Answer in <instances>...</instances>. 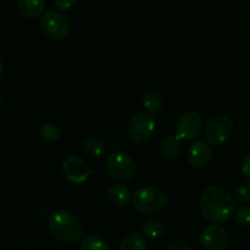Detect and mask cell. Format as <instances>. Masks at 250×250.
I'll list each match as a JSON object with an SVG mask.
<instances>
[{
	"label": "cell",
	"instance_id": "4fadbf2b",
	"mask_svg": "<svg viewBox=\"0 0 250 250\" xmlns=\"http://www.w3.org/2000/svg\"><path fill=\"white\" fill-rule=\"evenodd\" d=\"M44 0H17L16 9L26 19H37L44 11Z\"/></svg>",
	"mask_w": 250,
	"mask_h": 250
},
{
	"label": "cell",
	"instance_id": "5b68a950",
	"mask_svg": "<svg viewBox=\"0 0 250 250\" xmlns=\"http://www.w3.org/2000/svg\"><path fill=\"white\" fill-rule=\"evenodd\" d=\"M106 168L109 175L117 181H128L137 171L133 158L121 150H115L107 156Z\"/></svg>",
	"mask_w": 250,
	"mask_h": 250
},
{
	"label": "cell",
	"instance_id": "9c48e42d",
	"mask_svg": "<svg viewBox=\"0 0 250 250\" xmlns=\"http://www.w3.org/2000/svg\"><path fill=\"white\" fill-rule=\"evenodd\" d=\"M200 244L207 250H224L229 244V234L220 225H210L203 229Z\"/></svg>",
	"mask_w": 250,
	"mask_h": 250
},
{
	"label": "cell",
	"instance_id": "277c9868",
	"mask_svg": "<svg viewBox=\"0 0 250 250\" xmlns=\"http://www.w3.org/2000/svg\"><path fill=\"white\" fill-rule=\"evenodd\" d=\"M234 133L233 120L226 115H217L205 124V139L212 146H221L229 142Z\"/></svg>",
	"mask_w": 250,
	"mask_h": 250
},
{
	"label": "cell",
	"instance_id": "44dd1931",
	"mask_svg": "<svg viewBox=\"0 0 250 250\" xmlns=\"http://www.w3.org/2000/svg\"><path fill=\"white\" fill-rule=\"evenodd\" d=\"M236 219L238 224L242 226L248 227L250 229V207L249 205H244V207L239 208L236 211Z\"/></svg>",
	"mask_w": 250,
	"mask_h": 250
},
{
	"label": "cell",
	"instance_id": "8fae6325",
	"mask_svg": "<svg viewBox=\"0 0 250 250\" xmlns=\"http://www.w3.org/2000/svg\"><path fill=\"white\" fill-rule=\"evenodd\" d=\"M188 163L194 168H205L209 166L212 159V149L209 146V142L197 141L192 143L188 149Z\"/></svg>",
	"mask_w": 250,
	"mask_h": 250
},
{
	"label": "cell",
	"instance_id": "6da1fadb",
	"mask_svg": "<svg viewBox=\"0 0 250 250\" xmlns=\"http://www.w3.org/2000/svg\"><path fill=\"white\" fill-rule=\"evenodd\" d=\"M203 216L210 222L221 224L236 214V202L231 193L221 186H210L203 190L199 199Z\"/></svg>",
	"mask_w": 250,
	"mask_h": 250
},
{
	"label": "cell",
	"instance_id": "8992f818",
	"mask_svg": "<svg viewBox=\"0 0 250 250\" xmlns=\"http://www.w3.org/2000/svg\"><path fill=\"white\" fill-rule=\"evenodd\" d=\"M156 128V121L151 115L139 112L134 116L131 117V120L127 124V134L129 139L137 144L146 143V141L153 137L154 132Z\"/></svg>",
	"mask_w": 250,
	"mask_h": 250
},
{
	"label": "cell",
	"instance_id": "ffe728a7",
	"mask_svg": "<svg viewBox=\"0 0 250 250\" xmlns=\"http://www.w3.org/2000/svg\"><path fill=\"white\" fill-rule=\"evenodd\" d=\"M39 136L45 142H55L60 138V129L51 124H44L39 127Z\"/></svg>",
	"mask_w": 250,
	"mask_h": 250
},
{
	"label": "cell",
	"instance_id": "3957f363",
	"mask_svg": "<svg viewBox=\"0 0 250 250\" xmlns=\"http://www.w3.org/2000/svg\"><path fill=\"white\" fill-rule=\"evenodd\" d=\"M167 198L165 192L158 187L146 186L137 190L132 197V205L141 214H156L165 208Z\"/></svg>",
	"mask_w": 250,
	"mask_h": 250
},
{
	"label": "cell",
	"instance_id": "7a4b0ae2",
	"mask_svg": "<svg viewBox=\"0 0 250 250\" xmlns=\"http://www.w3.org/2000/svg\"><path fill=\"white\" fill-rule=\"evenodd\" d=\"M50 233L63 243H76L82 237V225L72 211L61 209L50 215L48 221Z\"/></svg>",
	"mask_w": 250,
	"mask_h": 250
},
{
	"label": "cell",
	"instance_id": "7c38bea8",
	"mask_svg": "<svg viewBox=\"0 0 250 250\" xmlns=\"http://www.w3.org/2000/svg\"><path fill=\"white\" fill-rule=\"evenodd\" d=\"M183 150V138L180 134L175 136H167L161 141L160 146H159V153L160 156L165 160H173Z\"/></svg>",
	"mask_w": 250,
	"mask_h": 250
},
{
	"label": "cell",
	"instance_id": "5bb4252c",
	"mask_svg": "<svg viewBox=\"0 0 250 250\" xmlns=\"http://www.w3.org/2000/svg\"><path fill=\"white\" fill-rule=\"evenodd\" d=\"M107 199L115 207H126L131 202V193L128 187L120 183L111 186L107 190Z\"/></svg>",
	"mask_w": 250,
	"mask_h": 250
},
{
	"label": "cell",
	"instance_id": "cb8c5ba5",
	"mask_svg": "<svg viewBox=\"0 0 250 250\" xmlns=\"http://www.w3.org/2000/svg\"><path fill=\"white\" fill-rule=\"evenodd\" d=\"M242 173H243L244 178L248 182H250V154L243 159V163H242Z\"/></svg>",
	"mask_w": 250,
	"mask_h": 250
},
{
	"label": "cell",
	"instance_id": "d4e9b609",
	"mask_svg": "<svg viewBox=\"0 0 250 250\" xmlns=\"http://www.w3.org/2000/svg\"><path fill=\"white\" fill-rule=\"evenodd\" d=\"M167 250H190V246L185 241H177L171 243L167 247Z\"/></svg>",
	"mask_w": 250,
	"mask_h": 250
},
{
	"label": "cell",
	"instance_id": "7402d4cb",
	"mask_svg": "<svg viewBox=\"0 0 250 250\" xmlns=\"http://www.w3.org/2000/svg\"><path fill=\"white\" fill-rule=\"evenodd\" d=\"M236 199L241 203L250 202V187L249 186H242L236 192Z\"/></svg>",
	"mask_w": 250,
	"mask_h": 250
},
{
	"label": "cell",
	"instance_id": "603a6c76",
	"mask_svg": "<svg viewBox=\"0 0 250 250\" xmlns=\"http://www.w3.org/2000/svg\"><path fill=\"white\" fill-rule=\"evenodd\" d=\"M54 4L59 10L66 11V10L72 9L73 5L76 4V0H54Z\"/></svg>",
	"mask_w": 250,
	"mask_h": 250
},
{
	"label": "cell",
	"instance_id": "9a60e30c",
	"mask_svg": "<svg viewBox=\"0 0 250 250\" xmlns=\"http://www.w3.org/2000/svg\"><path fill=\"white\" fill-rule=\"evenodd\" d=\"M142 103L146 111L150 114H158L163 107V98L158 90H146L142 97Z\"/></svg>",
	"mask_w": 250,
	"mask_h": 250
},
{
	"label": "cell",
	"instance_id": "30bf717a",
	"mask_svg": "<svg viewBox=\"0 0 250 250\" xmlns=\"http://www.w3.org/2000/svg\"><path fill=\"white\" fill-rule=\"evenodd\" d=\"M178 134L183 139L193 141L204 132V121L197 111H187L182 114L177 124Z\"/></svg>",
	"mask_w": 250,
	"mask_h": 250
},
{
	"label": "cell",
	"instance_id": "ba28073f",
	"mask_svg": "<svg viewBox=\"0 0 250 250\" xmlns=\"http://www.w3.org/2000/svg\"><path fill=\"white\" fill-rule=\"evenodd\" d=\"M62 173L68 182L73 185H83L90 176V168L80 156H68L63 160Z\"/></svg>",
	"mask_w": 250,
	"mask_h": 250
},
{
	"label": "cell",
	"instance_id": "e0dca14e",
	"mask_svg": "<svg viewBox=\"0 0 250 250\" xmlns=\"http://www.w3.org/2000/svg\"><path fill=\"white\" fill-rule=\"evenodd\" d=\"M142 234L148 239H159L165 234V227L160 221L149 220L144 222L141 227Z\"/></svg>",
	"mask_w": 250,
	"mask_h": 250
},
{
	"label": "cell",
	"instance_id": "ac0fdd59",
	"mask_svg": "<svg viewBox=\"0 0 250 250\" xmlns=\"http://www.w3.org/2000/svg\"><path fill=\"white\" fill-rule=\"evenodd\" d=\"M109 244L99 234H88L81 243L82 250H109Z\"/></svg>",
	"mask_w": 250,
	"mask_h": 250
},
{
	"label": "cell",
	"instance_id": "52a82bcc",
	"mask_svg": "<svg viewBox=\"0 0 250 250\" xmlns=\"http://www.w3.org/2000/svg\"><path fill=\"white\" fill-rule=\"evenodd\" d=\"M41 28L48 38L62 41L70 33V21L58 10H49L41 21Z\"/></svg>",
	"mask_w": 250,
	"mask_h": 250
},
{
	"label": "cell",
	"instance_id": "2e32d148",
	"mask_svg": "<svg viewBox=\"0 0 250 250\" xmlns=\"http://www.w3.org/2000/svg\"><path fill=\"white\" fill-rule=\"evenodd\" d=\"M117 248L119 250H146L148 244L139 233H131L122 239Z\"/></svg>",
	"mask_w": 250,
	"mask_h": 250
},
{
	"label": "cell",
	"instance_id": "d6986e66",
	"mask_svg": "<svg viewBox=\"0 0 250 250\" xmlns=\"http://www.w3.org/2000/svg\"><path fill=\"white\" fill-rule=\"evenodd\" d=\"M83 151L92 158H99L105 153V144L95 137H89L83 143Z\"/></svg>",
	"mask_w": 250,
	"mask_h": 250
}]
</instances>
